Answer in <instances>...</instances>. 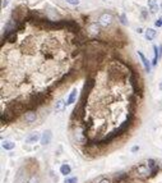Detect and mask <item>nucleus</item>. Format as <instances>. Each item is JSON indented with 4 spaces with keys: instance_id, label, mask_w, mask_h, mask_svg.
<instances>
[{
    "instance_id": "2eb2a0df",
    "label": "nucleus",
    "mask_w": 162,
    "mask_h": 183,
    "mask_svg": "<svg viewBox=\"0 0 162 183\" xmlns=\"http://www.w3.org/2000/svg\"><path fill=\"white\" fill-rule=\"evenodd\" d=\"M153 51H154V57H153L152 64H153V65H157L158 60H160V51H158V47L156 46V45H153Z\"/></svg>"
},
{
    "instance_id": "b1692460",
    "label": "nucleus",
    "mask_w": 162,
    "mask_h": 183,
    "mask_svg": "<svg viewBox=\"0 0 162 183\" xmlns=\"http://www.w3.org/2000/svg\"><path fill=\"white\" fill-rule=\"evenodd\" d=\"M148 163H149V164H148L149 168H153V167H154V160H153V159H149Z\"/></svg>"
},
{
    "instance_id": "393cba45",
    "label": "nucleus",
    "mask_w": 162,
    "mask_h": 183,
    "mask_svg": "<svg viewBox=\"0 0 162 183\" xmlns=\"http://www.w3.org/2000/svg\"><path fill=\"white\" fill-rule=\"evenodd\" d=\"M7 5H8V0H3V3H2V8L4 9L5 7H7Z\"/></svg>"
},
{
    "instance_id": "f257e3e1",
    "label": "nucleus",
    "mask_w": 162,
    "mask_h": 183,
    "mask_svg": "<svg viewBox=\"0 0 162 183\" xmlns=\"http://www.w3.org/2000/svg\"><path fill=\"white\" fill-rule=\"evenodd\" d=\"M47 96H49V92H46V91L32 94V95H31V97H29V102L27 104V108H29L31 110H32V109L42 105V104H45Z\"/></svg>"
},
{
    "instance_id": "a211bd4d",
    "label": "nucleus",
    "mask_w": 162,
    "mask_h": 183,
    "mask_svg": "<svg viewBox=\"0 0 162 183\" xmlns=\"http://www.w3.org/2000/svg\"><path fill=\"white\" fill-rule=\"evenodd\" d=\"M140 16H142V19H147L148 18V9L147 8H140Z\"/></svg>"
},
{
    "instance_id": "9b49d317",
    "label": "nucleus",
    "mask_w": 162,
    "mask_h": 183,
    "mask_svg": "<svg viewBox=\"0 0 162 183\" xmlns=\"http://www.w3.org/2000/svg\"><path fill=\"white\" fill-rule=\"evenodd\" d=\"M39 140H41V137H40V135L37 132H33V133H31V135L26 138V142L27 143H35V142H37Z\"/></svg>"
},
{
    "instance_id": "bb28decb",
    "label": "nucleus",
    "mask_w": 162,
    "mask_h": 183,
    "mask_svg": "<svg viewBox=\"0 0 162 183\" xmlns=\"http://www.w3.org/2000/svg\"><path fill=\"white\" fill-rule=\"evenodd\" d=\"M100 183H110V181H109V179H102Z\"/></svg>"
},
{
    "instance_id": "423d86ee",
    "label": "nucleus",
    "mask_w": 162,
    "mask_h": 183,
    "mask_svg": "<svg viewBox=\"0 0 162 183\" xmlns=\"http://www.w3.org/2000/svg\"><path fill=\"white\" fill-rule=\"evenodd\" d=\"M23 119L26 123H33V122H36V119H37V114L35 110H28V112L24 113Z\"/></svg>"
},
{
    "instance_id": "7ed1b4c3",
    "label": "nucleus",
    "mask_w": 162,
    "mask_h": 183,
    "mask_svg": "<svg viewBox=\"0 0 162 183\" xmlns=\"http://www.w3.org/2000/svg\"><path fill=\"white\" fill-rule=\"evenodd\" d=\"M114 22V16L111 12H102L98 16V23L101 24V27H110Z\"/></svg>"
},
{
    "instance_id": "6e6552de",
    "label": "nucleus",
    "mask_w": 162,
    "mask_h": 183,
    "mask_svg": "<svg viewBox=\"0 0 162 183\" xmlns=\"http://www.w3.org/2000/svg\"><path fill=\"white\" fill-rule=\"evenodd\" d=\"M138 55H139V58H140V60H142V63H143V67H144V69H146V72H151V63H149V60L144 57V54H143L142 51H138Z\"/></svg>"
},
{
    "instance_id": "f3484780",
    "label": "nucleus",
    "mask_w": 162,
    "mask_h": 183,
    "mask_svg": "<svg viewBox=\"0 0 162 183\" xmlns=\"http://www.w3.org/2000/svg\"><path fill=\"white\" fill-rule=\"evenodd\" d=\"M2 146H3V149H5V150H13L15 147V143H13L12 141H3Z\"/></svg>"
},
{
    "instance_id": "4be33fe9",
    "label": "nucleus",
    "mask_w": 162,
    "mask_h": 183,
    "mask_svg": "<svg viewBox=\"0 0 162 183\" xmlns=\"http://www.w3.org/2000/svg\"><path fill=\"white\" fill-rule=\"evenodd\" d=\"M66 3H69L72 5H78L79 4V0H66Z\"/></svg>"
},
{
    "instance_id": "f8f14e48",
    "label": "nucleus",
    "mask_w": 162,
    "mask_h": 183,
    "mask_svg": "<svg viewBox=\"0 0 162 183\" xmlns=\"http://www.w3.org/2000/svg\"><path fill=\"white\" fill-rule=\"evenodd\" d=\"M156 36H157V31H156V29H153V28H147L146 29V39L148 41L154 40Z\"/></svg>"
},
{
    "instance_id": "39448f33",
    "label": "nucleus",
    "mask_w": 162,
    "mask_h": 183,
    "mask_svg": "<svg viewBox=\"0 0 162 183\" xmlns=\"http://www.w3.org/2000/svg\"><path fill=\"white\" fill-rule=\"evenodd\" d=\"M87 29H88L92 35H100V32H101V24L98 22H91L88 24V27H87Z\"/></svg>"
},
{
    "instance_id": "c756f323",
    "label": "nucleus",
    "mask_w": 162,
    "mask_h": 183,
    "mask_svg": "<svg viewBox=\"0 0 162 183\" xmlns=\"http://www.w3.org/2000/svg\"><path fill=\"white\" fill-rule=\"evenodd\" d=\"M161 9H162V3H161Z\"/></svg>"
},
{
    "instance_id": "aec40b11",
    "label": "nucleus",
    "mask_w": 162,
    "mask_h": 183,
    "mask_svg": "<svg viewBox=\"0 0 162 183\" xmlns=\"http://www.w3.org/2000/svg\"><path fill=\"white\" fill-rule=\"evenodd\" d=\"M154 26H156V27H161V26H162V16L158 18V19H156Z\"/></svg>"
},
{
    "instance_id": "4468645a",
    "label": "nucleus",
    "mask_w": 162,
    "mask_h": 183,
    "mask_svg": "<svg viewBox=\"0 0 162 183\" xmlns=\"http://www.w3.org/2000/svg\"><path fill=\"white\" fill-rule=\"evenodd\" d=\"M65 106H66V102L64 100H58L56 104H55V110H56V112H63Z\"/></svg>"
},
{
    "instance_id": "dca6fc26",
    "label": "nucleus",
    "mask_w": 162,
    "mask_h": 183,
    "mask_svg": "<svg viewBox=\"0 0 162 183\" xmlns=\"http://www.w3.org/2000/svg\"><path fill=\"white\" fill-rule=\"evenodd\" d=\"M70 172H72V168L68 165V164H63V165L60 167V173L61 174L68 175V174H70Z\"/></svg>"
},
{
    "instance_id": "cd10ccee",
    "label": "nucleus",
    "mask_w": 162,
    "mask_h": 183,
    "mask_svg": "<svg viewBox=\"0 0 162 183\" xmlns=\"http://www.w3.org/2000/svg\"><path fill=\"white\" fill-rule=\"evenodd\" d=\"M137 32H138V33H142V32H143V29H142V28H140V27H139V28H138V29H137Z\"/></svg>"
},
{
    "instance_id": "20e7f679",
    "label": "nucleus",
    "mask_w": 162,
    "mask_h": 183,
    "mask_svg": "<svg viewBox=\"0 0 162 183\" xmlns=\"http://www.w3.org/2000/svg\"><path fill=\"white\" fill-rule=\"evenodd\" d=\"M74 137H76V141L79 143H86L87 141V133L83 128H77L76 133H74Z\"/></svg>"
},
{
    "instance_id": "c85d7f7f",
    "label": "nucleus",
    "mask_w": 162,
    "mask_h": 183,
    "mask_svg": "<svg viewBox=\"0 0 162 183\" xmlns=\"http://www.w3.org/2000/svg\"><path fill=\"white\" fill-rule=\"evenodd\" d=\"M160 168H161V169H162V161H161V163H160Z\"/></svg>"
},
{
    "instance_id": "412c9836",
    "label": "nucleus",
    "mask_w": 162,
    "mask_h": 183,
    "mask_svg": "<svg viewBox=\"0 0 162 183\" xmlns=\"http://www.w3.org/2000/svg\"><path fill=\"white\" fill-rule=\"evenodd\" d=\"M28 183H39V178H37L36 175H32V177H31V178H29Z\"/></svg>"
},
{
    "instance_id": "0eeeda50",
    "label": "nucleus",
    "mask_w": 162,
    "mask_h": 183,
    "mask_svg": "<svg viewBox=\"0 0 162 183\" xmlns=\"http://www.w3.org/2000/svg\"><path fill=\"white\" fill-rule=\"evenodd\" d=\"M51 138H52V133H51V131L50 129H47V131H45L43 132V135L41 136V145H49L50 143V141H51Z\"/></svg>"
},
{
    "instance_id": "9d476101",
    "label": "nucleus",
    "mask_w": 162,
    "mask_h": 183,
    "mask_svg": "<svg viewBox=\"0 0 162 183\" xmlns=\"http://www.w3.org/2000/svg\"><path fill=\"white\" fill-rule=\"evenodd\" d=\"M137 170H138V174H142V175H148L149 173H151V169H149V167L144 165V164H140V165H138Z\"/></svg>"
},
{
    "instance_id": "6ab92c4d",
    "label": "nucleus",
    "mask_w": 162,
    "mask_h": 183,
    "mask_svg": "<svg viewBox=\"0 0 162 183\" xmlns=\"http://www.w3.org/2000/svg\"><path fill=\"white\" fill-rule=\"evenodd\" d=\"M77 178L76 177H72V178H65V181H64V183H77Z\"/></svg>"
},
{
    "instance_id": "1a4fd4ad",
    "label": "nucleus",
    "mask_w": 162,
    "mask_h": 183,
    "mask_svg": "<svg viewBox=\"0 0 162 183\" xmlns=\"http://www.w3.org/2000/svg\"><path fill=\"white\" fill-rule=\"evenodd\" d=\"M77 95H78V90H77V88H73L72 92H70V95H69V97H68V100H66V105H72L73 102H76Z\"/></svg>"
},
{
    "instance_id": "ddd939ff",
    "label": "nucleus",
    "mask_w": 162,
    "mask_h": 183,
    "mask_svg": "<svg viewBox=\"0 0 162 183\" xmlns=\"http://www.w3.org/2000/svg\"><path fill=\"white\" fill-rule=\"evenodd\" d=\"M148 9L152 14H156L158 10V5L156 3V0H148Z\"/></svg>"
},
{
    "instance_id": "a878e982",
    "label": "nucleus",
    "mask_w": 162,
    "mask_h": 183,
    "mask_svg": "<svg viewBox=\"0 0 162 183\" xmlns=\"http://www.w3.org/2000/svg\"><path fill=\"white\" fill-rule=\"evenodd\" d=\"M138 150H139V146H133L132 147V152H137Z\"/></svg>"
},
{
    "instance_id": "f03ea898",
    "label": "nucleus",
    "mask_w": 162,
    "mask_h": 183,
    "mask_svg": "<svg viewBox=\"0 0 162 183\" xmlns=\"http://www.w3.org/2000/svg\"><path fill=\"white\" fill-rule=\"evenodd\" d=\"M93 86H95V81L92 80V78H88V80L86 81L84 86H83V91H82V95H80V99H79V104L80 105H84L86 104V99L88 97L91 90L93 88Z\"/></svg>"
},
{
    "instance_id": "5701e85b",
    "label": "nucleus",
    "mask_w": 162,
    "mask_h": 183,
    "mask_svg": "<svg viewBox=\"0 0 162 183\" xmlns=\"http://www.w3.org/2000/svg\"><path fill=\"white\" fill-rule=\"evenodd\" d=\"M120 19H121V23H124V24L128 23V22H127V18H125V16H124V14L120 16Z\"/></svg>"
}]
</instances>
